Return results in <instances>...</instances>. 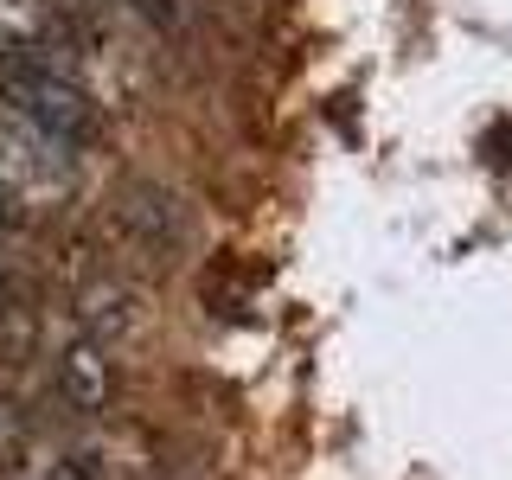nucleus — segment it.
<instances>
[{"label": "nucleus", "mask_w": 512, "mask_h": 480, "mask_svg": "<svg viewBox=\"0 0 512 480\" xmlns=\"http://www.w3.org/2000/svg\"><path fill=\"white\" fill-rule=\"evenodd\" d=\"M13 436V416H7V404H0V442H7Z\"/></svg>", "instance_id": "obj_6"}, {"label": "nucleus", "mask_w": 512, "mask_h": 480, "mask_svg": "<svg viewBox=\"0 0 512 480\" xmlns=\"http://www.w3.org/2000/svg\"><path fill=\"white\" fill-rule=\"evenodd\" d=\"M7 103L20 116H32L39 128H52L58 141H84L96 128V96L71 71H52V58L7 64Z\"/></svg>", "instance_id": "obj_2"}, {"label": "nucleus", "mask_w": 512, "mask_h": 480, "mask_svg": "<svg viewBox=\"0 0 512 480\" xmlns=\"http://www.w3.org/2000/svg\"><path fill=\"white\" fill-rule=\"evenodd\" d=\"M58 52V13L52 0H0V64L52 58Z\"/></svg>", "instance_id": "obj_3"}, {"label": "nucleus", "mask_w": 512, "mask_h": 480, "mask_svg": "<svg viewBox=\"0 0 512 480\" xmlns=\"http://www.w3.org/2000/svg\"><path fill=\"white\" fill-rule=\"evenodd\" d=\"M135 13H148V20H160V26H173L180 20V0H128Z\"/></svg>", "instance_id": "obj_5"}, {"label": "nucleus", "mask_w": 512, "mask_h": 480, "mask_svg": "<svg viewBox=\"0 0 512 480\" xmlns=\"http://www.w3.org/2000/svg\"><path fill=\"white\" fill-rule=\"evenodd\" d=\"M64 391L77 397V404H103L109 397V352L103 346H71L64 352Z\"/></svg>", "instance_id": "obj_4"}, {"label": "nucleus", "mask_w": 512, "mask_h": 480, "mask_svg": "<svg viewBox=\"0 0 512 480\" xmlns=\"http://www.w3.org/2000/svg\"><path fill=\"white\" fill-rule=\"evenodd\" d=\"M71 186V141L0 103V212H45Z\"/></svg>", "instance_id": "obj_1"}]
</instances>
